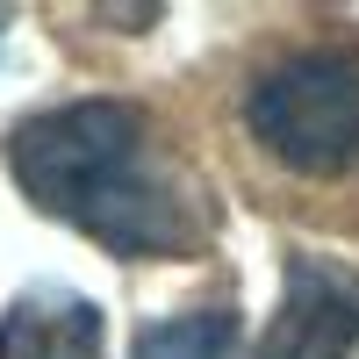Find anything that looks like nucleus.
<instances>
[{
	"instance_id": "f257e3e1",
	"label": "nucleus",
	"mask_w": 359,
	"mask_h": 359,
	"mask_svg": "<svg viewBox=\"0 0 359 359\" xmlns=\"http://www.w3.org/2000/svg\"><path fill=\"white\" fill-rule=\"evenodd\" d=\"M8 172L43 216L86 230L123 259L201 252L216 230L201 180L165 151L151 115L130 101H65L15 123Z\"/></svg>"
},
{
	"instance_id": "f03ea898",
	"label": "nucleus",
	"mask_w": 359,
	"mask_h": 359,
	"mask_svg": "<svg viewBox=\"0 0 359 359\" xmlns=\"http://www.w3.org/2000/svg\"><path fill=\"white\" fill-rule=\"evenodd\" d=\"M245 130L259 151L302 172L331 180L359 165V57L352 50H294L266 65L245 94Z\"/></svg>"
},
{
	"instance_id": "7ed1b4c3",
	"label": "nucleus",
	"mask_w": 359,
	"mask_h": 359,
	"mask_svg": "<svg viewBox=\"0 0 359 359\" xmlns=\"http://www.w3.org/2000/svg\"><path fill=\"white\" fill-rule=\"evenodd\" d=\"M359 352V266L294 252L280 309L252 359H352Z\"/></svg>"
},
{
	"instance_id": "20e7f679",
	"label": "nucleus",
	"mask_w": 359,
	"mask_h": 359,
	"mask_svg": "<svg viewBox=\"0 0 359 359\" xmlns=\"http://www.w3.org/2000/svg\"><path fill=\"white\" fill-rule=\"evenodd\" d=\"M108 331L79 287L36 280L0 309V359H101Z\"/></svg>"
},
{
	"instance_id": "39448f33",
	"label": "nucleus",
	"mask_w": 359,
	"mask_h": 359,
	"mask_svg": "<svg viewBox=\"0 0 359 359\" xmlns=\"http://www.w3.org/2000/svg\"><path fill=\"white\" fill-rule=\"evenodd\" d=\"M130 359H237V309H187L137 331Z\"/></svg>"
},
{
	"instance_id": "423d86ee",
	"label": "nucleus",
	"mask_w": 359,
	"mask_h": 359,
	"mask_svg": "<svg viewBox=\"0 0 359 359\" xmlns=\"http://www.w3.org/2000/svg\"><path fill=\"white\" fill-rule=\"evenodd\" d=\"M0 36H8V15H0Z\"/></svg>"
}]
</instances>
